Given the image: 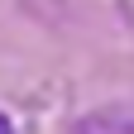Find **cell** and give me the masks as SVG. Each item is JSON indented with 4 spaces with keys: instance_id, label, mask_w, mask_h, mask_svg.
I'll return each mask as SVG.
<instances>
[{
    "instance_id": "obj_1",
    "label": "cell",
    "mask_w": 134,
    "mask_h": 134,
    "mask_svg": "<svg viewBox=\"0 0 134 134\" xmlns=\"http://www.w3.org/2000/svg\"><path fill=\"white\" fill-rule=\"evenodd\" d=\"M72 134H134V110H91Z\"/></svg>"
},
{
    "instance_id": "obj_2",
    "label": "cell",
    "mask_w": 134,
    "mask_h": 134,
    "mask_svg": "<svg viewBox=\"0 0 134 134\" xmlns=\"http://www.w3.org/2000/svg\"><path fill=\"white\" fill-rule=\"evenodd\" d=\"M0 134H14V125H10V115L0 110Z\"/></svg>"
}]
</instances>
